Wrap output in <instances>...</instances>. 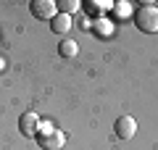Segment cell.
Masks as SVG:
<instances>
[{
	"instance_id": "4",
	"label": "cell",
	"mask_w": 158,
	"mask_h": 150,
	"mask_svg": "<svg viewBox=\"0 0 158 150\" xmlns=\"http://www.w3.org/2000/svg\"><path fill=\"white\" fill-rule=\"evenodd\" d=\"M40 127H42V121H40L37 113H24L21 121H19V129H21L24 137H37V134H40Z\"/></svg>"
},
{
	"instance_id": "7",
	"label": "cell",
	"mask_w": 158,
	"mask_h": 150,
	"mask_svg": "<svg viewBox=\"0 0 158 150\" xmlns=\"http://www.w3.org/2000/svg\"><path fill=\"white\" fill-rule=\"evenodd\" d=\"M58 53H61L63 58H77V53H79V45L74 42V40H61V45H58Z\"/></svg>"
},
{
	"instance_id": "3",
	"label": "cell",
	"mask_w": 158,
	"mask_h": 150,
	"mask_svg": "<svg viewBox=\"0 0 158 150\" xmlns=\"http://www.w3.org/2000/svg\"><path fill=\"white\" fill-rule=\"evenodd\" d=\"M113 132H116L118 140H132L137 134V121L132 116H118L116 124H113Z\"/></svg>"
},
{
	"instance_id": "2",
	"label": "cell",
	"mask_w": 158,
	"mask_h": 150,
	"mask_svg": "<svg viewBox=\"0 0 158 150\" xmlns=\"http://www.w3.org/2000/svg\"><path fill=\"white\" fill-rule=\"evenodd\" d=\"M37 142L45 150H61L63 145H66V137H63V132H58L53 124H42V127H40V134H37Z\"/></svg>"
},
{
	"instance_id": "5",
	"label": "cell",
	"mask_w": 158,
	"mask_h": 150,
	"mask_svg": "<svg viewBox=\"0 0 158 150\" xmlns=\"http://www.w3.org/2000/svg\"><path fill=\"white\" fill-rule=\"evenodd\" d=\"M29 8H32V13L37 19H48V21H50L53 16H58V6L53 3V0H34Z\"/></svg>"
},
{
	"instance_id": "9",
	"label": "cell",
	"mask_w": 158,
	"mask_h": 150,
	"mask_svg": "<svg viewBox=\"0 0 158 150\" xmlns=\"http://www.w3.org/2000/svg\"><path fill=\"white\" fill-rule=\"evenodd\" d=\"M58 8H61L58 13H66V16H71L74 11H79V0H61V3H58Z\"/></svg>"
},
{
	"instance_id": "6",
	"label": "cell",
	"mask_w": 158,
	"mask_h": 150,
	"mask_svg": "<svg viewBox=\"0 0 158 150\" xmlns=\"http://www.w3.org/2000/svg\"><path fill=\"white\" fill-rule=\"evenodd\" d=\"M71 27H74V21H71V16H66V13H58V16H53L50 19V29H53V34H69L71 32Z\"/></svg>"
},
{
	"instance_id": "8",
	"label": "cell",
	"mask_w": 158,
	"mask_h": 150,
	"mask_svg": "<svg viewBox=\"0 0 158 150\" xmlns=\"http://www.w3.org/2000/svg\"><path fill=\"white\" fill-rule=\"evenodd\" d=\"M108 8H113V3H85V11L90 16H98V13L108 11Z\"/></svg>"
},
{
	"instance_id": "1",
	"label": "cell",
	"mask_w": 158,
	"mask_h": 150,
	"mask_svg": "<svg viewBox=\"0 0 158 150\" xmlns=\"http://www.w3.org/2000/svg\"><path fill=\"white\" fill-rule=\"evenodd\" d=\"M135 24H137V29H140V32L156 34V32H158V8L150 6V3H148V6H142V8H137Z\"/></svg>"
}]
</instances>
